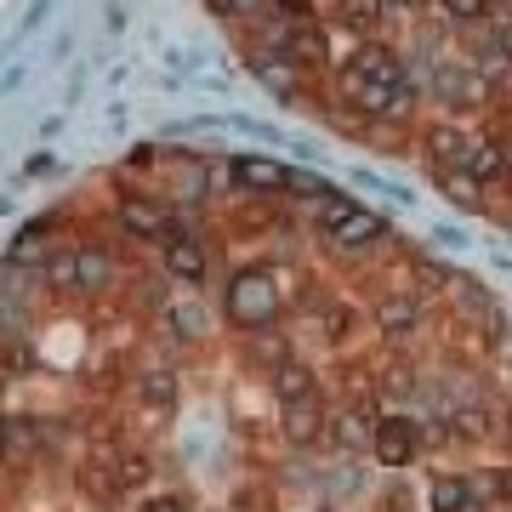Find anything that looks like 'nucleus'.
Returning <instances> with one entry per match:
<instances>
[{
    "mask_svg": "<svg viewBox=\"0 0 512 512\" xmlns=\"http://www.w3.org/2000/svg\"><path fill=\"white\" fill-rule=\"evenodd\" d=\"M279 313H285V291H279V279L262 262H245V268L228 274V285H222V319L234 330L262 336L268 325H279Z\"/></svg>",
    "mask_w": 512,
    "mask_h": 512,
    "instance_id": "1",
    "label": "nucleus"
},
{
    "mask_svg": "<svg viewBox=\"0 0 512 512\" xmlns=\"http://www.w3.org/2000/svg\"><path fill=\"white\" fill-rule=\"evenodd\" d=\"M319 234H325V245H336V251H370V245H382L393 228H387V217L376 205H359V200H348V194H336L330 205H319Z\"/></svg>",
    "mask_w": 512,
    "mask_h": 512,
    "instance_id": "2",
    "label": "nucleus"
},
{
    "mask_svg": "<svg viewBox=\"0 0 512 512\" xmlns=\"http://www.w3.org/2000/svg\"><path fill=\"white\" fill-rule=\"evenodd\" d=\"M427 92H433V103H439L450 120L467 114V109H495V80H484L467 57H439L433 74H427Z\"/></svg>",
    "mask_w": 512,
    "mask_h": 512,
    "instance_id": "3",
    "label": "nucleus"
},
{
    "mask_svg": "<svg viewBox=\"0 0 512 512\" xmlns=\"http://www.w3.org/2000/svg\"><path fill=\"white\" fill-rule=\"evenodd\" d=\"M404 74L410 69H404V57L393 52V46H382V40H359L353 57L342 63V97H348V109H353L365 92H399Z\"/></svg>",
    "mask_w": 512,
    "mask_h": 512,
    "instance_id": "4",
    "label": "nucleus"
},
{
    "mask_svg": "<svg viewBox=\"0 0 512 512\" xmlns=\"http://www.w3.org/2000/svg\"><path fill=\"white\" fill-rule=\"evenodd\" d=\"M114 222H120V234L148 239V245H165V239L177 234L171 200H154V194H126V200L114 205Z\"/></svg>",
    "mask_w": 512,
    "mask_h": 512,
    "instance_id": "5",
    "label": "nucleus"
},
{
    "mask_svg": "<svg viewBox=\"0 0 512 512\" xmlns=\"http://www.w3.org/2000/svg\"><path fill=\"white\" fill-rule=\"evenodd\" d=\"M473 148H478V137L461 126V120H450V114L421 126V154H427V165H433V171H467Z\"/></svg>",
    "mask_w": 512,
    "mask_h": 512,
    "instance_id": "6",
    "label": "nucleus"
},
{
    "mask_svg": "<svg viewBox=\"0 0 512 512\" xmlns=\"http://www.w3.org/2000/svg\"><path fill=\"white\" fill-rule=\"evenodd\" d=\"M291 160H274V154H234L228 160V183L245 188V194H285L291 188Z\"/></svg>",
    "mask_w": 512,
    "mask_h": 512,
    "instance_id": "7",
    "label": "nucleus"
},
{
    "mask_svg": "<svg viewBox=\"0 0 512 512\" xmlns=\"http://www.w3.org/2000/svg\"><path fill=\"white\" fill-rule=\"evenodd\" d=\"M421 313H427V296L416 285H393V291L376 296V330H382L387 342H404L421 325Z\"/></svg>",
    "mask_w": 512,
    "mask_h": 512,
    "instance_id": "8",
    "label": "nucleus"
},
{
    "mask_svg": "<svg viewBox=\"0 0 512 512\" xmlns=\"http://www.w3.org/2000/svg\"><path fill=\"white\" fill-rule=\"evenodd\" d=\"M421 421L410 416H382V427H376V444H370V456L382 461V467H410V461L421 456Z\"/></svg>",
    "mask_w": 512,
    "mask_h": 512,
    "instance_id": "9",
    "label": "nucleus"
},
{
    "mask_svg": "<svg viewBox=\"0 0 512 512\" xmlns=\"http://www.w3.org/2000/svg\"><path fill=\"white\" fill-rule=\"evenodd\" d=\"M274 46H279L285 57H291V63H296L302 74H313V69H325V63H330V40H325V29H319V18H308V23H285Z\"/></svg>",
    "mask_w": 512,
    "mask_h": 512,
    "instance_id": "10",
    "label": "nucleus"
},
{
    "mask_svg": "<svg viewBox=\"0 0 512 512\" xmlns=\"http://www.w3.org/2000/svg\"><path fill=\"white\" fill-rule=\"evenodd\" d=\"M376 427H382V416L359 399V404H342V410L330 416V439L342 444V450H370V444H376Z\"/></svg>",
    "mask_w": 512,
    "mask_h": 512,
    "instance_id": "11",
    "label": "nucleus"
},
{
    "mask_svg": "<svg viewBox=\"0 0 512 512\" xmlns=\"http://www.w3.org/2000/svg\"><path fill=\"white\" fill-rule=\"evenodd\" d=\"M268 387H274L279 410H291V404L319 399V370H313V365H302V359H285L279 370H268Z\"/></svg>",
    "mask_w": 512,
    "mask_h": 512,
    "instance_id": "12",
    "label": "nucleus"
},
{
    "mask_svg": "<svg viewBox=\"0 0 512 512\" xmlns=\"http://www.w3.org/2000/svg\"><path fill=\"white\" fill-rule=\"evenodd\" d=\"M160 262H165V274L177 279V285H200V279H205V245L194 234H183V228L165 239Z\"/></svg>",
    "mask_w": 512,
    "mask_h": 512,
    "instance_id": "13",
    "label": "nucleus"
},
{
    "mask_svg": "<svg viewBox=\"0 0 512 512\" xmlns=\"http://www.w3.org/2000/svg\"><path fill=\"white\" fill-rule=\"evenodd\" d=\"M74 251H80V296H109V285L120 279L114 251L109 245H97V239H80Z\"/></svg>",
    "mask_w": 512,
    "mask_h": 512,
    "instance_id": "14",
    "label": "nucleus"
},
{
    "mask_svg": "<svg viewBox=\"0 0 512 512\" xmlns=\"http://www.w3.org/2000/svg\"><path fill=\"white\" fill-rule=\"evenodd\" d=\"M165 330L177 342H211V313L194 296H177V302H165Z\"/></svg>",
    "mask_w": 512,
    "mask_h": 512,
    "instance_id": "15",
    "label": "nucleus"
},
{
    "mask_svg": "<svg viewBox=\"0 0 512 512\" xmlns=\"http://www.w3.org/2000/svg\"><path fill=\"white\" fill-rule=\"evenodd\" d=\"M467 177H478L484 188L501 183V177H512V143H501V137H478L473 160H467Z\"/></svg>",
    "mask_w": 512,
    "mask_h": 512,
    "instance_id": "16",
    "label": "nucleus"
},
{
    "mask_svg": "<svg viewBox=\"0 0 512 512\" xmlns=\"http://www.w3.org/2000/svg\"><path fill=\"white\" fill-rule=\"evenodd\" d=\"M410 285H416L421 296H450L456 268H450L444 256H433V251H410Z\"/></svg>",
    "mask_w": 512,
    "mask_h": 512,
    "instance_id": "17",
    "label": "nucleus"
},
{
    "mask_svg": "<svg viewBox=\"0 0 512 512\" xmlns=\"http://www.w3.org/2000/svg\"><path fill=\"white\" fill-rule=\"evenodd\" d=\"M279 433L291 444H319L330 433V416L319 410V399H308V404H291L285 410V421H279Z\"/></svg>",
    "mask_w": 512,
    "mask_h": 512,
    "instance_id": "18",
    "label": "nucleus"
},
{
    "mask_svg": "<svg viewBox=\"0 0 512 512\" xmlns=\"http://www.w3.org/2000/svg\"><path fill=\"white\" fill-rule=\"evenodd\" d=\"M433 512H484L473 478L467 473H439L433 478Z\"/></svg>",
    "mask_w": 512,
    "mask_h": 512,
    "instance_id": "19",
    "label": "nucleus"
},
{
    "mask_svg": "<svg viewBox=\"0 0 512 512\" xmlns=\"http://www.w3.org/2000/svg\"><path fill=\"white\" fill-rule=\"evenodd\" d=\"M382 18H387V0H336V23L353 29L359 40H376Z\"/></svg>",
    "mask_w": 512,
    "mask_h": 512,
    "instance_id": "20",
    "label": "nucleus"
},
{
    "mask_svg": "<svg viewBox=\"0 0 512 512\" xmlns=\"http://www.w3.org/2000/svg\"><path fill=\"white\" fill-rule=\"evenodd\" d=\"M40 285H46V291H57V296L80 291V251H74V245H57L52 262L40 268Z\"/></svg>",
    "mask_w": 512,
    "mask_h": 512,
    "instance_id": "21",
    "label": "nucleus"
},
{
    "mask_svg": "<svg viewBox=\"0 0 512 512\" xmlns=\"http://www.w3.org/2000/svg\"><path fill=\"white\" fill-rule=\"evenodd\" d=\"M177 399H183V382H177L171 370H143V376H137V404H148V410L165 416Z\"/></svg>",
    "mask_w": 512,
    "mask_h": 512,
    "instance_id": "22",
    "label": "nucleus"
},
{
    "mask_svg": "<svg viewBox=\"0 0 512 512\" xmlns=\"http://www.w3.org/2000/svg\"><path fill=\"white\" fill-rule=\"evenodd\" d=\"M171 194H177V205H205V194H211V171H205V160L183 154V171L171 177Z\"/></svg>",
    "mask_w": 512,
    "mask_h": 512,
    "instance_id": "23",
    "label": "nucleus"
},
{
    "mask_svg": "<svg viewBox=\"0 0 512 512\" xmlns=\"http://www.w3.org/2000/svg\"><path fill=\"white\" fill-rule=\"evenodd\" d=\"M450 433L467 444H484L495 433V416L484 410V404H461V410H450Z\"/></svg>",
    "mask_w": 512,
    "mask_h": 512,
    "instance_id": "24",
    "label": "nucleus"
},
{
    "mask_svg": "<svg viewBox=\"0 0 512 512\" xmlns=\"http://www.w3.org/2000/svg\"><path fill=\"white\" fill-rule=\"evenodd\" d=\"M439 188H444V200H456L461 211H484V183L467 177V171H439Z\"/></svg>",
    "mask_w": 512,
    "mask_h": 512,
    "instance_id": "25",
    "label": "nucleus"
},
{
    "mask_svg": "<svg viewBox=\"0 0 512 512\" xmlns=\"http://www.w3.org/2000/svg\"><path fill=\"white\" fill-rule=\"evenodd\" d=\"M444 23H456V29H473V23H490L495 0H439Z\"/></svg>",
    "mask_w": 512,
    "mask_h": 512,
    "instance_id": "26",
    "label": "nucleus"
},
{
    "mask_svg": "<svg viewBox=\"0 0 512 512\" xmlns=\"http://www.w3.org/2000/svg\"><path fill=\"white\" fill-rule=\"evenodd\" d=\"M285 194H296V200H336V194H342V188H330L325 177H319V171H308V165H296L291 171V188H285Z\"/></svg>",
    "mask_w": 512,
    "mask_h": 512,
    "instance_id": "27",
    "label": "nucleus"
},
{
    "mask_svg": "<svg viewBox=\"0 0 512 512\" xmlns=\"http://www.w3.org/2000/svg\"><path fill=\"white\" fill-rule=\"evenodd\" d=\"M450 302H456L461 313H490V296H484V285H478L473 274H456V285H450Z\"/></svg>",
    "mask_w": 512,
    "mask_h": 512,
    "instance_id": "28",
    "label": "nucleus"
},
{
    "mask_svg": "<svg viewBox=\"0 0 512 512\" xmlns=\"http://www.w3.org/2000/svg\"><path fill=\"white\" fill-rule=\"evenodd\" d=\"M319 336H325V342H336V348H342V342H348V336H353V313L342 308V302H330V308H319Z\"/></svg>",
    "mask_w": 512,
    "mask_h": 512,
    "instance_id": "29",
    "label": "nucleus"
},
{
    "mask_svg": "<svg viewBox=\"0 0 512 512\" xmlns=\"http://www.w3.org/2000/svg\"><path fill=\"white\" fill-rule=\"evenodd\" d=\"M473 490H478V501H507V495H512V473H478Z\"/></svg>",
    "mask_w": 512,
    "mask_h": 512,
    "instance_id": "30",
    "label": "nucleus"
},
{
    "mask_svg": "<svg viewBox=\"0 0 512 512\" xmlns=\"http://www.w3.org/2000/svg\"><path fill=\"white\" fill-rule=\"evenodd\" d=\"M262 6H268V0H211V12H217V18H256Z\"/></svg>",
    "mask_w": 512,
    "mask_h": 512,
    "instance_id": "31",
    "label": "nucleus"
},
{
    "mask_svg": "<svg viewBox=\"0 0 512 512\" xmlns=\"http://www.w3.org/2000/svg\"><path fill=\"white\" fill-rule=\"evenodd\" d=\"M126 171H154V143L126 148Z\"/></svg>",
    "mask_w": 512,
    "mask_h": 512,
    "instance_id": "32",
    "label": "nucleus"
},
{
    "mask_svg": "<svg viewBox=\"0 0 512 512\" xmlns=\"http://www.w3.org/2000/svg\"><path fill=\"white\" fill-rule=\"evenodd\" d=\"M274 6H279L291 23H308V18H313V0H274Z\"/></svg>",
    "mask_w": 512,
    "mask_h": 512,
    "instance_id": "33",
    "label": "nucleus"
},
{
    "mask_svg": "<svg viewBox=\"0 0 512 512\" xmlns=\"http://www.w3.org/2000/svg\"><path fill=\"white\" fill-rule=\"evenodd\" d=\"M143 478H148V461H126V467H120V490L143 484Z\"/></svg>",
    "mask_w": 512,
    "mask_h": 512,
    "instance_id": "34",
    "label": "nucleus"
},
{
    "mask_svg": "<svg viewBox=\"0 0 512 512\" xmlns=\"http://www.w3.org/2000/svg\"><path fill=\"white\" fill-rule=\"evenodd\" d=\"M490 35H495V46H501V52H507V63H512V18L490 23Z\"/></svg>",
    "mask_w": 512,
    "mask_h": 512,
    "instance_id": "35",
    "label": "nucleus"
},
{
    "mask_svg": "<svg viewBox=\"0 0 512 512\" xmlns=\"http://www.w3.org/2000/svg\"><path fill=\"white\" fill-rule=\"evenodd\" d=\"M52 171H57L52 154H35V160H29V177H52Z\"/></svg>",
    "mask_w": 512,
    "mask_h": 512,
    "instance_id": "36",
    "label": "nucleus"
},
{
    "mask_svg": "<svg viewBox=\"0 0 512 512\" xmlns=\"http://www.w3.org/2000/svg\"><path fill=\"white\" fill-rule=\"evenodd\" d=\"M148 512H183V501H154Z\"/></svg>",
    "mask_w": 512,
    "mask_h": 512,
    "instance_id": "37",
    "label": "nucleus"
},
{
    "mask_svg": "<svg viewBox=\"0 0 512 512\" xmlns=\"http://www.w3.org/2000/svg\"><path fill=\"white\" fill-rule=\"evenodd\" d=\"M393 6H416V0H387V12H393Z\"/></svg>",
    "mask_w": 512,
    "mask_h": 512,
    "instance_id": "38",
    "label": "nucleus"
}]
</instances>
